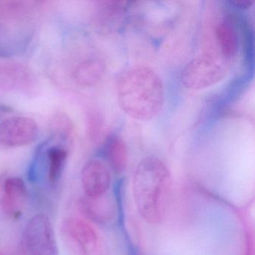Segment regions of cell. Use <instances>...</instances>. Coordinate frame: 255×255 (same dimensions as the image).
Wrapping results in <instances>:
<instances>
[{"mask_svg":"<svg viewBox=\"0 0 255 255\" xmlns=\"http://www.w3.org/2000/svg\"><path fill=\"white\" fill-rule=\"evenodd\" d=\"M172 179L163 161L147 156L140 161L134 173L132 191L137 210L151 225L165 218L171 198Z\"/></svg>","mask_w":255,"mask_h":255,"instance_id":"cell-1","label":"cell"},{"mask_svg":"<svg viewBox=\"0 0 255 255\" xmlns=\"http://www.w3.org/2000/svg\"><path fill=\"white\" fill-rule=\"evenodd\" d=\"M117 98L119 106L128 116L146 122L156 117L162 110L165 102L163 83L151 68H131L119 77Z\"/></svg>","mask_w":255,"mask_h":255,"instance_id":"cell-2","label":"cell"},{"mask_svg":"<svg viewBox=\"0 0 255 255\" xmlns=\"http://www.w3.org/2000/svg\"><path fill=\"white\" fill-rule=\"evenodd\" d=\"M229 69V59L214 53H203L185 66L180 79L187 89L201 90L223 80Z\"/></svg>","mask_w":255,"mask_h":255,"instance_id":"cell-3","label":"cell"},{"mask_svg":"<svg viewBox=\"0 0 255 255\" xmlns=\"http://www.w3.org/2000/svg\"><path fill=\"white\" fill-rule=\"evenodd\" d=\"M20 255H59L53 224L44 214L32 217L23 230Z\"/></svg>","mask_w":255,"mask_h":255,"instance_id":"cell-4","label":"cell"},{"mask_svg":"<svg viewBox=\"0 0 255 255\" xmlns=\"http://www.w3.org/2000/svg\"><path fill=\"white\" fill-rule=\"evenodd\" d=\"M64 240L77 255H102L101 240L95 228L86 221L69 218L62 225Z\"/></svg>","mask_w":255,"mask_h":255,"instance_id":"cell-5","label":"cell"},{"mask_svg":"<svg viewBox=\"0 0 255 255\" xmlns=\"http://www.w3.org/2000/svg\"><path fill=\"white\" fill-rule=\"evenodd\" d=\"M38 136V125L29 117L16 116L0 123V146L20 147L31 144Z\"/></svg>","mask_w":255,"mask_h":255,"instance_id":"cell-6","label":"cell"},{"mask_svg":"<svg viewBox=\"0 0 255 255\" xmlns=\"http://www.w3.org/2000/svg\"><path fill=\"white\" fill-rule=\"evenodd\" d=\"M82 186L86 197L98 198L108 192L111 184V175L105 164L99 159H92L83 167Z\"/></svg>","mask_w":255,"mask_h":255,"instance_id":"cell-7","label":"cell"},{"mask_svg":"<svg viewBox=\"0 0 255 255\" xmlns=\"http://www.w3.org/2000/svg\"><path fill=\"white\" fill-rule=\"evenodd\" d=\"M27 198V188L23 179L12 177L5 180L2 207L6 216L12 219L20 218L26 207Z\"/></svg>","mask_w":255,"mask_h":255,"instance_id":"cell-8","label":"cell"},{"mask_svg":"<svg viewBox=\"0 0 255 255\" xmlns=\"http://www.w3.org/2000/svg\"><path fill=\"white\" fill-rule=\"evenodd\" d=\"M81 207L87 217L100 224L111 222L117 212L116 200L108 192L98 198L86 197L82 201Z\"/></svg>","mask_w":255,"mask_h":255,"instance_id":"cell-9","label":"cell"},{"mask_svg":"<svg viewBox=\"0 0 255 255\" xmlns=\"http://www.w3.org/2000/svg\"><path fill=\"white\" fill-rule=\"evenodd\" d=\"M105 70V63L101 59H86L76 68L74 79L80 86L89 87L97 84L102 79Z\"/></svg>","mask_w":255,"mask_h":255,"instance_id":"cell-10","label":"cell"},{"mask_svg":"<svg viewBox=\"0 0 255 255\" xmlns=\"http://www.w3.org/2000/svg\"><path fill=\"white\" fill-rule=\"evenodd\" d=\"M107 160L116 174H122L128 163V149L122 137L113 135L109 140L106 150Z\"/></svg>","mask_w":255,"mask_h":255,"instance_id":"cell-11","label":"cell"},{"mask_svg":"<svg viewBox=\"0 0 255 255\" xmlns=\"http://www.w3.org/2000/svg\"><path fill=\"white\" fill-rule=\"evenodd\" d=\"M216 37L222 56L230 59L237 54L238 50V38L234 26L228 22L219 23L216 28Z\"/></svg>","mask_w":255,"mask_h":255,"instance_id":"cell-12","label":"cell"},{"mask_svg":"<svg viewBox=\"0 0 255 255\" xmlns=\"http://www.w3.org/2000/svg\"><path fill=\"white\" fill-rule=\"evenodd\" d=\"M68 151L61 147H53L48 151V180L51 184L59 181L65 168Z\"/></svg>","mask_w":255,"mask_h":255,"instance_id":"cell-13","label":"cell"},{"mask_svg":"<svg viewBox=\"0 0 255 255\" xmlns=\"http://www.w3.org/2000/svg\"><path fill=\"white\" fill-rule=\"evenodd\" d=\"M231 2L238 8L246 9V8L252 7V5L255 3V1L253 0H234Z\"/></svg>","mask_w":255,"mask_h":255,"instance_id":"cell-14","label":"cell"},{"mask_svg":"<svg viewBox=\"0 0 255 255\" xmlns=\"http://www.w3.org/2000/svg\"><path fill=\"white\" fill-rule=\"evenodd\" d=\"M0 255H5V254H4L2 251H0Z\"/></svg>","mask_w":255,"mask_h":255,"instance_id":"cell-15","label":"cell"}]
</instances>
